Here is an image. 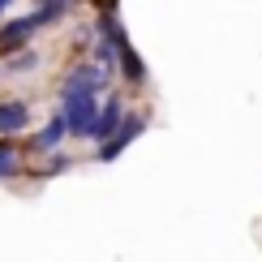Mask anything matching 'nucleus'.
Returning <instances> with one entry per match:
<instances>
[{"label": "nucleus", "mask_w": 262, "mask_h": 262, "mask_svg": "<svg viewBox=\"0 0 262 262\" xmlns=\"http://www.w3.org/2000/svg\"><path fill=\"white\" fill-rule=\"evenodd\" d=\"M121 121H125V107H121V99H116V95H112V99H107V103L99 107V116H95V129H91V142H99V146H103V142L112 138L116 129H121Z\"/></svg>", "instance_id": "3"}, {"label": "nucleus", "mask_w": 262, "mask_h": 262, "mask_svg": "<svg viewBox=\"0 0 262 262\" xmlns=\"http://www.w3.org/2000/svg\"><path fill=\"white\" fill-rule=\"evenodd\" d=\"M9 5H13V0H0V13H5V9H9Z\"/></svg>", "instance_id": "11"}, {"label": "nucleus", "mask_w": 262, "mask_h": 262, "mask_svg": "<svg viewBox=\"0 0 262 262\" xmlns=\"http://www.w3.org/2000/svg\"><path fill=\"white\" fill-rule=\"evenodd\" d=\"M35 64H39V56H35V52H17V56L9 60V73H30Z\"/></svg>", "instance_id": "10"}, {"label": "nucleus", "mask_w": 262, "mask_h": 262, "mask_svg": "<svg viewBox=\"0 0 262 262\" xmlns=\"http://www.w3.org/2000/svg\"><path fill=\"white\" fill-rule=\"evenodd\" d=\"M35 26H43V17H39V13H35V17H17V21H9V26L0 30V48H5V52L21 48V43L35 35Z\"/></svg>", "instance_id": "5"}, {"label": "nucleus", "mask_w": 262, "mask_h": 262, "mask_svg": "<svg viewBox=\"0 0 262 262\" xmlns=\"http://www.w3.org/2000/svg\"><path fill=\"white\" fill-rule=\"evenodd\" d=\"M26 121H30V107L21 99H5L0 103V134H21Z\"/></svg>", "instance_id": "6"}, {"label": "nucleus", "mask_w": 262, "mask_h": 262, "mask_svg": "<svg viewBox=\"0 0 262 262\" xmlns=\"http://www.w3.org/2000/svg\"><path fill=\"white\" fill-rule=\"evenodd\" d=\"M103 82H107V69H99V64H78V69L64 78V91H103Z\"/></svg>", "instance_id": "4"}, {"label": "nucleus", "mask_w": 262, "mask_h": 262, "mask_svg": "<svg viewBox=\"0 0 262 262\" xmlns=\"http://www.w3.org/2000/svg\"><path fill=\"white\" fill-rule=\"evenodd\" d=\"M142 129H146V121H142V116H125V121H121V129H116V138H107L103 146H99V159H103V163H112V159L129 146V142H138V134H142Z\"/></svg>", "instance_id": "2"}, {"label": "nucleus", "mask_w": 262, "mask_h": 262, "mask_svg": "<svg viewBox=\"0 0 262 262\" xmlns=\"http://www.w3.org/2000/svg\"><path fill=\"white\" fill-rule=\"evenodd\" d=\"M116 56H121V73H125L134 86H138V82H146V64H142V56L129 48V39H125V43H116Z\"/></svg>", "instance_id": "7"}, {"label": "nucleus", "mask_w": 262, "mask_h": 262, "mask_svg": "<svg viewBox=\"0 0 262 262\" xmlns=\"http://www.w3.org/2000/svg\"><path fill=\"white\" fill-rule=\"evenodd\" d=\"M17 172H21V159H17V150H13V146H0V181L17 177Z\"/></svg>", "instance_id": "9"}, {"label": "nucleus", "mask_w": 262, "mask_h": 262, "mask_svg": "<svg viewBox=\"0 0 262 262\" xmlns=\"http://www.w3.org/2000/svg\"><path fill=\"white\" fill-rule=\"evenodd\" d=\"M64 134H69V125H64V116H56V121H52V125H48V129H43V134L35 138V146H39V150H56Z\"/></svg>", "instance_id": "8"}, {"label": "nucleus", "mask_w": 262, "mask_h": 262, "mask_svg": "<svg viewBox=\"0 0 262 262\" xmlns=\"http://www.w3.org/2000/svg\"><path fill=\"white\" fill-rule=\"evenodd\" d=\"M60 116H64V125H69V134L91 138L95 116H99V103H95V95H91V91H64V99H60Z\"/></svg>", "instance_id": "1"}]
</instances>
